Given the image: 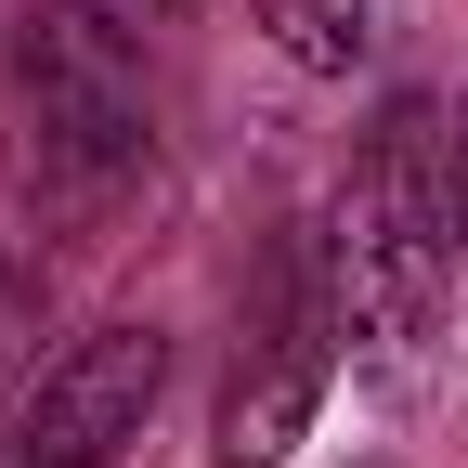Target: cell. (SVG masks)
I'll use <instances>...</instances> for the list:
<instances>
[{"mask_svg": "<svg viewBox=\"0 0 468 468\" xmlns=\"http://www.w3.org/2000/svg\"><path fill=\"white\" fill-rule=\"evenodd\" d=\"M0 169L39 234H104L156 169V79L131 14L27 0L0 27Z\"/></svg>", "mask_w": 468, "mask_h": 468, "instance_id": "obj_1", "label": "cell"}, {"mask_svg": "<svg viewBox=\"0 0 468 468\" xmlns=\"http://www.w3.org/2000/svg\"><path fill=\"white\" fill-rule=\"evenodd\" d=\"M325 273H338V338L365 351H417L442 325L455 261V117L403 91L365 144H351V183L325 208Z\"/></svg>", "mask_w": 468, "mask_h": 468, "instance_id": "obj_2", "label": "cell"}, {"mask_svg": "<svg viewBox=\"0 0 468 468\" xmlns=\"http://www.w3.org/2000/svg\"><path fill=\"white\" fill-rule=\"evenodd\" d=\"M325 365H338V273H325V248L300 234V248L261 261V300H248V338H234V390H221L208 455L221 468H286V455L313 442Z\"/></svg>", "mask_w": 468, "mask_h": 468, "instance_id": "obj_3", "label": "cell"}, {"mask_svg": "<svg viewBox=\"0 0 468 468\" xmlns=\"http://www.w3.org/2000/svg\"><path fill=\"white\" fill-rule=\"evenodd\" d=\"M156 390H169V338L117 313V325L66 338V351H52V365L27 378V403H14V442H0V468H117V455L144 442Z\"/></svg>", "mask_w": 468, "mask_h": 468, "instance_id": "obj_4", "label": "cell"}, {"mask_svg": "<svg viewBox=\"0 0 468 468\" xmlns=\"http://www.w3.org/2000/svg\"><path fill=\"white\" fill-rule=\"evenodd\" d=\"M261 39L286 52V66H313V79H351L365 66V0H248Z\"/></svg>", "mask_w": 468, "mask_h": 468, "instance_id": "obj_5", "label": "cell"}, {"mask_svg": "<svg viewBox=\"0 0 468 468\" xmlns=\"http://www.w3.org/2000/svg\"><path fill=\"white\" fill-rule=\"evenodd\" d=\"M14 338H27V273L0 261V365H14Z\"/></svg>", "mask_w": 468, "mask_h": 468, "instance_id": "obj_6", "label": "cell"}, {"mask_svg": "<svg viewBox=\"0 0 468 468\" xmlns=\"http://www.w3.org/2000/svg\"><path fill=\"white\" fill-rule=\"evenodd\" d=\"M455 261H468V104H455Z\"/></svg>", "mask_w": 468, "mask_h": 468, "instance_id": "obj_7", "label": "cell"}]
</instances>
